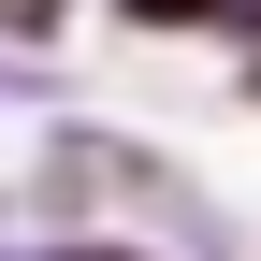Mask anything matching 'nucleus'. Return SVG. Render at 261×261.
<instances>
[{"mask_svg":"<svg viewBox=\"0 0 261 261\" xmlns=\"http://www.w3.org/2000/svg\"><path fill=\"white\" fill-rule=\"evenodd\" d=\"M130 15H218V0H130Z\"/></svg>","mask_w":261,"mask_h":261,"instance_id":"1","label":"nucleus"}]
</instances>
